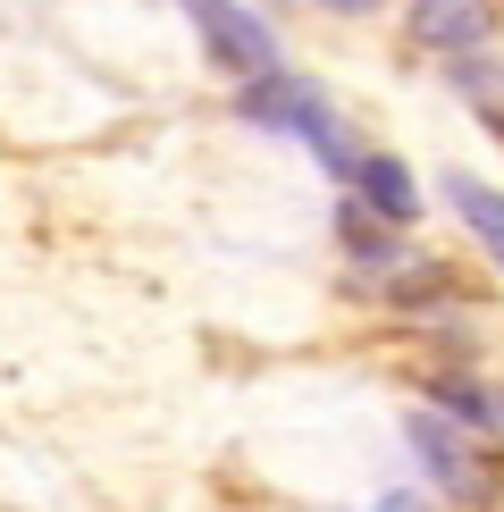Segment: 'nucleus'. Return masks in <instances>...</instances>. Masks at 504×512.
<instances>
[{"mask_svg": "<svg viewBox=\"0 0 504 512\" xmlns=\"http://www.w3.org/2000/svg\"><path fill=\"white\" fill-rule=\"evenodd\" d=\"M420 42H437V51H454V42H471L488 26V0H420Z\"/></svg>", "mask_w": 504, "mask_h": 512, "instance_id": "423d86ee", "label": "nucleus"}, {"mask_svg": "<svg viewBox=\"0 0 504 512\" xmlns=\"http://www.w3.org/2000/svg\"><path fill=\"white\" fill-rule=\"evenodd\" d=\"M185 17H194L202 51L219 59V76L252 84V76H269V68H278V34H269L252 9H236V0H185Z\"/></svg>", "mask_w": 504, "mask_h": 512, "instance_id": "7ed1b4c3", "label": "nucleus"}, {"mask_svg": "<svg viewBox=\"0 0 504 512\" xmlns=\"http://www.w3.org/2000/svg\"><path fill=\"white\" fill-rule=\"evenodd\" d=\"M244 118H261V126H286V135H303L311 152H320V160L336 168V177L353 168L345 135H336V110H328L320 93H311L303 76H278V68H269V76H252V84H244Z\"/></svg>", "mask_w": 504, "mask_h": 512, "instance_id": "f257e3e1", "label": "nucleus"}, {"mask_svg": "<svg viewBox=\"0 0 504 512\" xmlns=\"http://www.w3.org/2000/svg\"><path fill=\"white\" fill-rule=\"evenodd\" d=\"M404 437H412L420 471L446 487L454 504H488L496 496V462H479V445L462 429H446V412H404Z\"/></svg>", "mask_w": 504, "mask_h": 512, "instance_id": "f03ea898", "label": "nucleus"}, {"mask_svg": "<svg viewBox=\"0 0 504 512\" xmlns=\"http://www.w3.org/2000/svg\"><path fill=\"white\" fill-rule=\"evenodd\" d=\"M446 202L462 210V227H471V236L504 261V194H496V185H479V177H446Z\"/></svg>", "mask_w": 504, "mask_h": 512, "instance_id": "39448f33", "label": "nucleus"}, {"mask_svg": "<svg viewBox=\"0 0 504 512\" xmlns=\"http://www.w3.org/2000/svg\"><path fill=\"white\" fill-rule=\"evenodd\" d=\"M345 177H353V202H362V210H378L387 227H404L412 210H420V185H412V168H404V160H387V152L353 160Z\"/></svg>", "mask_w": 504, "mask_h": 512, "instance_id": "20e7f679", "label": "nucleus"}, {"mask_svg": "<svg viewBox=\"0 0 504 512\" xmlns=\"http://www.w3.org/2000/svg\"><path fill=\"white\" fill-rule=\"evenodd\" d=\"M328 9H353V17H362V9H387V0H328Z\"/></svg>", "mask_w": 504, "mask_h": 512, "instance_id": "0eeeda50", "label": "nucleus"}]
</instances>
